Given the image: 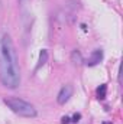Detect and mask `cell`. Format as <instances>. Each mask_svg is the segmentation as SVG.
<instances>
[{
	"label": "cell",
	"instance_id": "1",
	"mask_svg": "<svg viewBox=\"0 0 123 124\" xmlns=\"http://www.w3.org/2000/svg\"><path fill=\"white\" fill-rule=\"evenodd\" d=\"M0 81L10 90L20 85V68L13 40L9 33H3L0 36Z\"/></svg>",
	"mask_w": 123,
	"mask_h": 124
},
{
	"label": "cell",
	"instance_id": "2",
	"mask_svg": "<svg viewBox=\"0 0 123 124\" xmlns=\"http://www.w3.org/2000/svg\"><path fill=\"white\" fill-rule=\"evenodd\" d=\"M4 104H6L13 113H16V114L20 116V117L32 118V117H36V116H38L36 108L32 105L31 102H28V101H25V100H22V98H18V97L4 98Z\"/></svg>",
	"mask_w": 123,
	"mask_h": 124
},
{
	"label": "cell",
	"instance_id": "3",
	"mask_svg": "<svg viewBox=\"0 0 123 124\" xmlns=\"http://www.w3.org/2000/svg\"><path fill=\"white\" fill-rule=\"evenodd\" d=\"M72 94H74V88H72V85H70V84H67V85H64L61 90H60V93H58V97H57V101H58V104H65V102H68V100L72 97Z\"/></svg>",
	"mask_w": 123,
	"mask_h": 124
},
{
	"label": "cell",
	"instance_id": "4",
	"mask_svg": "<svg viewBox=\"0 0 123 124\" xmlns=\"http://www.w3.org/2000/svg\"><path fill=\"white\" fill-rule=\"evenodd\" d=\"M101 59H103V51H101V49H96V51L91 52L90 58L84 62H86L87 66H96V65H98V63L101 62Z\"/></svg>",
	"mask_w": 123,
	"mask_h": 124
},
{
	"label": "cell",
	"instance_id": "5",
	"mask_svg": "<svg viewBox=\"0 0 123 124\" xmlns=\"http://www.w3.org/2000/svg\"><path fill=\"white\" fill-rule=\"evenodd\" d=\"M48 51L46 49H42L41 52H39V61H38V65H36V69H39L41 66H44L45 63H46V61H48Z\"/></svg>",
	"mask_w": 123,
	"mask_h": 124
},
{
	"label": "cell",
	"instance_id": "6",
	"mask_svg": "<svg viewBox=\"0 0 123 124\" xmlns=\"http://www.w3.org/2000/svg\"><path fill=\"white\" fill-rule=\"evenodd\" d=\"M71 61L74 62L75 65H81L83 62H84V59H83V55H81V52L80 51H72V54H71Z\"/></svg>",
	"mask_w": 123,
	"mask_h": 124
},
{
	"label": "cell",
	"instance_id": "7",
	"mask_svg": "<svg viewBox=\"0 0 123 124\" xmlns=\"http://www.w3.org/2000/svg\"><path fill=\"white\" fill-rule=\"evenodd\" d=\"M106 94H107V85L106 84H101L97 88V98L98 100H104L106 98Z\"/></svg>",
	"mask_w": 123,
	"mask_h": 124
},
{
	"label": "cell",
	"instance_id": "8",
	"mask_svg": "<svg viewBox=\"0 0 123 124\" xmlns=\"http://www.w3.org/2000/svg\"><path fill=\"white\" fill-rule=\"evenodd\" d=\"M80 118H81V114H80V113H75V114L72 116L71 123H78V121H80Z\"/></svg>",
	"mask_w": 123,
	"mask_h": 124
},
{
	"label": "cell",
	"instance_id": "9",
	"mask_svg": "<svg viewBox=\"0 0 123 124\" xmlns=\"http://www.w3.org/2000/svg\"><path fill=\"white\" fill-rule=\"evenodd\" d=\"M70 123H71V118L68 116H64L61 118V124H70Z\"/></svg>",
	"mask_w": 123,
	"mask_h": 124
},
{
	"label": "cell",
	"instance_id": "10",
	"mask_svg": "<svg viewBox=\"0 0 123 124\" xmlns=\"http://www.w3.org/2000/svg\"><path fill=\"white\" fill-rule=\"evenodd\" d=\"M1 10H3V1L0 0V13H1Z\"/></svg>",
	"mask_w": 123,
	"mask_h": 124
},
{
	"label": "cell",
	"instance_id": "11",
	"mask_svg": "<svg viewBox=\"0 0 123 124\" xmlns=\"http://www.w3.org/2000/svg\"><path fill=\"white\" fill-rule=\"evenodd\" d=\"M103 124H112V121H106V123H103Z\"/></svg>",
	"mask_w": 123,
	"mask_h": 124
}]
</instances>
